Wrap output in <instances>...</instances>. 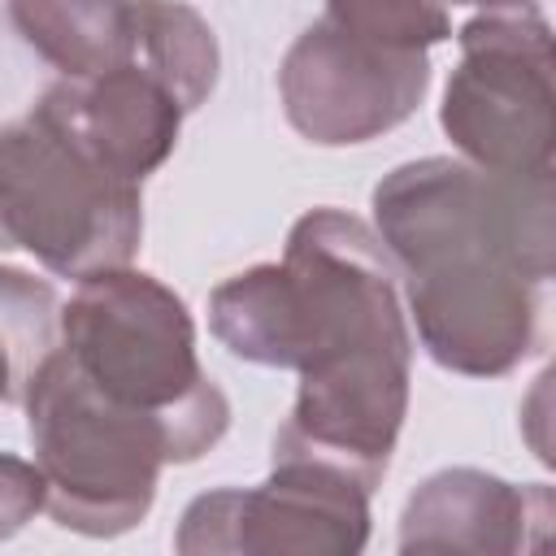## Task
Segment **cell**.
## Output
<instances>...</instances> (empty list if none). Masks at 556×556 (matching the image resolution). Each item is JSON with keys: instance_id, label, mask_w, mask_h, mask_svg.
Segmentation results:
<instances>
[{"instance_id": "obj_3", "label": "cell", "mask_w": 556, "mask_h": 556, "mask_svg": "<svg viewBox=\"0 0 556 556\" xmlns=\"http://www.w3.org/2000/svg\"><path fill=\"white\" fill-rule=\"evenodd\" d=\"M61 348L96 391L165 421L182 465L230 426V400L195 356L187 304L143 269L117 265L83 278L61 308Z\"/></svg>"}, {"instance_id": "obj_2", "label": "cell", "mask_w": 556, "mask_h": 556, "mask_svg": "<svg viewBox=\"0 0 556 556\" xmlns=\"http://www.w3.org/2000/svg\"><path fill=\"white\" fill-rule=\"evenodd\" d=\"M374 235L443 369L500 378L526 361L556 248L552 169L491 174L452 156L395 165L374 187Z\"/></svg>"}, {"instance_id": "obj_8", "label": "cell", "mask_w": 556, "mask_h": 556, "mask_svg": "<svg viewBox=\"0 0 556 556\" xmlns=\"http://www.w3.org/2000/svg\"><path fill=\"white\" fill-rule=\"evenodd\" d=\"M430 87V52L391 48L317 17L282 56L287 122L321 148L369 143L408 122Z\"/></svg>"}, {"instance_id": "obj_1", "label": "cell", "mask_w": 556, "mask_h": 556, "mask_svg": "<svg viewBox=\"0 0 556 556\" xmlns=\"http://www.w3.org/2000/svg\"><path fill=\"white\" fill-rule=\"evenodd\" d=\"M208 326L239 361L295 369L300 391L274 452H304L378 486L408 417L413 334L395 265L378 235L313 208L274 265H252L208 295Z\"/></svg>"}, {"instance_id": "obj_9", "label": "cell", "mask_w": 556, "mask_h": 556, "mask_svg": "<svg viewBox=\"0 0 556 556\" xmlns=\"http://www.w3.org/2000/svg\"><path fill=\"white\" fill-rule=\"evenodd\" d=\"M30 113L109 174L143 187L169 161L187 104L156 70L126 56L87 78H56Z\"/></svg>"}, {"instance_id": "obj_10", "label": "cell", "mask_w": 556, "mask_h": 556, "mask_svg": "<svg viewBox=\"0 0 556 556\" xmlns=\"http://www.w3.org/2000/svg\"><path fill=\"white\" fill-rule=\"evenodd\" d=\"M552 530L547 482H504L486 469L430 473L400 513V552L513 556L543 547Z\"/></svg>"}, {"instance_id": "obj_4", "label": "cell", "mask_w": 556, "mask_h": 556, "mask_svg": "<svg viewBox=\"0 0 556 556\" xmlns=\"http://www.w3.org/2000/svg\"><path fill=\"white\" fill-rule=\"evenodd\" d=\"M35 465L48 482V517L87 539L135 530L165 465H182L165 421L96 391L56 343L22 391Z\"/></svg>"}, {"instance_id": "obj_11", "label": "cell", "mask_w": 556, "mask_h": 556, "mask_svg": "<svg viewBox=\"0 0 556 556\" xmlns=\"http://www.w3.org/2000/svg\"><path fill=\"white\" fill-rule=\"evenodd\" d=\"M9 17L61 78H87L126 61L135 0H9Z\"/></svg>"}, {"instance_id": "obj_5", "label": "cell", "mask_w": 556, "mask_h": 556, "mask_svg": "<svg viewBox=\"0 0 556 556\" xmlns=\"http://www.w3.org/2000/svg\"><path fill=\"white\" fill-rule=\"evenodd\" d=\"M143 191L83 156L43 117L0 126V252H26L56 278L130 265Z\"/></svg>"}, {"instance_id": "obj_12", "label": "cell", "mask_w": 556, "mask_h": 556, "mask_svg": "<svg viewBox=\"0 0 556 556\" xmlns=\"http://www.w3.org/2000/svg\"><path fill=\"white\" fill-rule=\"evenodd\" d=\"M139 56L148 70H156L178 100L187 104V113H195L213 87H217V39L213 26L178 0H135V30H130V52Z\"/></svg>"}, {"instance_id": "obj_7", "label": "cell", "mask_w": 556, "mask_h": 556, "mask_svg": "<svg viewBox=\"0 0 556 556\" xmlns=\"http://www.w3.org/2000/svg\"><path fill=\"white\" fill-rule=\"evenodd\" d=\"M369 495L352 469L274 452L261 486L195 495L178 521L182 556H352L369 543Z\"/></svg>"}, {"instance_id": "obj_6", "label": "cell", "mask_w": 556, "mask_h": 556, "mask_svg": "<svg viewBox=\"0 0 556 556\" xmlns=\"http://www.w3.org/2000/svg\"><path fill=\"white\" fill-rule=\"evenodd\" d=\"M460 61L443 87L439 126L491 174L552 169L556 87L552 26L539 9H486L456 30Z\"/></svg>"}, {"instance_id": "obj_14", "label": "cell", "mask_w": 556, "mask_h": 556, "mask_svg": "<svg viewBox=\"0 0 556 556\" xmlns=\"http://www.w3.org/2000/svg\"><path fill=\"white\" fill-rule=\"evenodd\" d=\"M48 482L35 460L0 452V539H13L35 513H43Z\"/></svg>"}, {"instance_id": "obj_13", "label": "cell", "mask_w": 556, "mask_h": 556, "mask_svg": "<svg viewBox=\"0 0 556 556\" xmlns=\"http://www.w3.org/2000/svg\"><path fill=\"white\" fill-rule=\"evenodd\" d=\"M321 17L413 52H430L434 43L452 39V17L443 0H326Z\"/></svg>"}, {"instance_id": "obj_15", "label": "cell", "mask_w": 556, "mask_h": 556, "mask_svg": "<svg viewBox=\"0 0 556 556\" xmlns=\"http://www.w3.org/2000/svg\"><path fill=\"white\" fill-rule=\"evenodd\" d=\"M478 9H539V0H465Z\"/></svg>"}]
</instances>
